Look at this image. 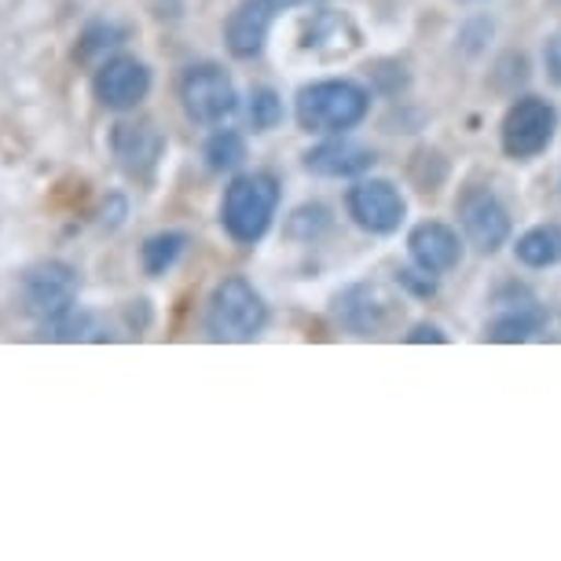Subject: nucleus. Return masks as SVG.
I'll use <instances>...</instances> for the list:
<instances>
[{
    "label": "nucleus",
    "mask_w": 561,
    "mask_h": 561,
    "mask_svg": "<svg viewBox=\"0 0 561 561\" xmlns=\"http://www.w3.org/2000/svg\"><path fill=\"white\" fill-rule=\"evenodd\" d=\"M275 206H279V180L272 173H242L228 184L220 220L239 247H253L272 228Z\"/></svg>",
    "instance_id": "1"
},
{
    "label": "nucleus",
    "mask_w": 561,
    "mask_h": 561,
    "mask_svg": "<svg viewBox=\"0 0 561 561\" xmlns=\"http://www.w3.org/2000/svg\"><path fill=\"white\" fill-rule=\"evenodd\" d=\"M268 323V305L242 275L217 283L206 309V331L214 342H253Z\"/></svg>",
    "instance_id": "2"
},
{
    "label": "nucleus",
    "mask_w": 561,
    "mask_h": 561,
    "mask_svg": "<svg viewBox=\"0 0 561 561\" xmlns=\"http://www.w3.org/2000/svg\"><path fill=\"white\" fill-rule=\"evenodd\" d=\"M367 92L353 81H316L298 92V125L305 133H345L367 118Z\"/></svg>",
    "instance_id": "3"
},
{
    "label": "nucleus",
    "mask_w": 561,
    "mask_h": 561,
    "mask_svg": "<svg viewBox=\"0 0 561 561\" xmlns=\"http://www.w3.org/2000/svg\"><path fill=\"white\" fill-rule=\"evenodd\" d=\"M81 279L67 261H41L23 275V309L37 323H56L78 309Z\"/></svg>",
    "instance_id": "4"
},
{
    "label": "nucleus",
    "mask_w": 561,
    "mask_h": 561,
    "mask_svg": "<svg viewBox=\"0 0 561 561\" xmlns=\"http://www.w3.org/2000/svg\"><path fill=\"white\" fill-rule=\"evenodd\" d=\"M180 107L198 125H220L239 111V92L217 62H198L180 78Z\"/></svg>",
    "instance_id": "5"
},
{
    "label": "nucleus",
    "mask_w": 561,
    "mask_h": 561,
    "mask_svg": "<svg viewBox=\"0 0 561 561\" xmlns=\"http://www.w3.org/2000/svg\"><path fill=\"white\" fill-rule=\"evenodd\" d=\"M334 316L345 331L370 337V334H382L393 327V320L400 316V301L382 287V283H356V287L337 294Z\"/></svg>",
    "instance_id": "6"
},
{
    "label": "nucleus",
    "mask_w": 561,
    "mask_h": 561,
    "mask_svg": "<svg viewBox=\"0 0 561 561\" xmlns=\"http://www.w3.org/2000/svg\"><path fill=\"white\" fill-rule=\"evenodd\" d=\"M554 129H558V111L547 100L525 96L503 118V151L511 158H536L554 140Z\"/></svg>",
    "instance_id": "7"
},
{
    "label": "nucleus",
    "mask_w": 561,
    "mask_h": 561,
    "mask_svg": "<svg viewBox=\"0 0 561 561\" xmlns=\"http://www.w3.org/2000/svg\"><path fill=\"white\" fill-rule=\"evenodd\" d=\"M459 220H462L466 239L481 253H495L511 239V214H506V206L500 203V195H495L492 187H481V184L466 187L459 195Z\"/></svg>",
    "instance_id": "8"
},
{
    "label": "nucleus",
    "mask_w": 561,
    "mask_h": 561,
    "mask_svg": "<svg viewBox=\"0 0 561 561\" xmlns=\"http://www.w3.org/2000/svg\"><path fill=\"white\" fill-rule=\"evenodd\" d=\"M92 92L107 111H133L151 92V70L136 56H111L96 67Z\"/></svg>",
    "instance_id": "9"
},
{
    "label": "nucleus",
    "mask_w": 561,
    "mask_h": 561,
    "mask_svg": "<svg viewBox=\"0 0 561 561\" xmlns=\"http://www.w3.org/2000/svg\"><path fill=\"white\" fill-rule=\"evenodd\" d=\"M111 151L133 180H151L158 162H162V154H165V136L147 118L118 122L111 133Z\"/></svg>",
    "instance_id": "10"
},
{
    "label": "nucleus",
    "mask_w": 561,
    "mask_h": 561,
    "mask_svg": "<svg viewBox=\"0 0 561 561\" xmlns=\"http://www.w3.org/2000/svg\"><path fill=\"white\" fill-rule=\"evenodd\" d=\"M348 214L370 236H393L404 220V198L389 180H359L348 192Z\"/></svg>",
    "instance_id": "11"
},
{
    "label": "nucleus",
    "mask_w": 561,
    "mask_h": 561,
    "mask_svg": "<svg viewBox=\"0 0 561 561\" xmlns=\"http://www.w3.org/2000/svg\"><path fill=\"white\" fill-rule=\"evenodd\" d=\"M506 294H511V301H506L503 294L495 298V305H500L503 312L489 323V342H506V345L528 342V337L547 323V312L539 309V301L525 287H511Z\"/></svg>",
    "instance_id": "12"
},
{
    "label": "nucleus",
    "mask_w": 561,
    "mask_h": 561,
    "mask_svg": "<svg viewBox=\"0 0 561 561\" xmlns=\"http://www.w3.org/2000/svg\"><path fill=\"white\" fill-rule=\"evenodd\" d=\"M275 23V12L264 0H242V4L231 12L228 26H225V41L228 51L236 59H253L264 51V41H268V30Z\"/></svg>",
    "instance_id": "13"
},
{
    "label": "nucleus",
    "mask_w": 561,
    "mask_h": 561,
    "mask_svg": "<svg viewBox=\"0 0 561 561\" xmlns=\"http://www.w3.org/2000/svg\"><path fill=\"white\" fill-rule=\"evenodd\" d=\"M408 250H411V257H415L419 268H426L433 275L451 272L462 257L459 236H455L448 225H437V220H426V225H419L415 231H411Z\"/></svg>",
    "instance_id": "14"
},
{
    "label": "nucleus",
    "mask_w": 561,
    "mask_h": 561,
    "mask_svg": "<svg viewBox=\"0 0 561 561\" xmlns=\"http://www.w3.org/2000/svg\"><path fill=\"white\" fill-rule=\"evenodd\" d=\"M375 165V151L353 140H327L305 154V169L316 176H359Z\"/></svg>",
    "instance_id": "15"
},
{
    "label": "nucleus",
    "mask_w": 561,
    "mask_h": 561,
    "mask_svg": "<svg viewBox=\"0 0 561 561\" xmlns=\"http://www.w3.org/2000/svg\"><path fill=\"white\" fill-rule=\"evenodd\" d=\"M517 261L528 264V268H550V264H561V225H543L533 228L517 239Z\"/></svg>",
    "instance_id": "16"
},
{
    "label": "nucleus",
    "mask_w": 561,
    "mask_h": 561,
    "mask_svg": "<svg viewBox=\"0 0 561 561\" xmlns=\"http://www.w3.org/2000/svg\"><path fill=\"white\" fill-rule=\"evenodd\" d=\"M125 41H129V30L118 26V23H92L84 26V34L78 37V48H73V56L81 62H103L111 59L114 48H122Z\"/></svg>",
    "instance_id": "17"
},
{
    "label": "nucleus",
    "mask_w": 561,
    "mask_h": 561,
    "mask_svg": "<svg viewBox=\"0 0 561 561\" xmlns=\"http://www.w3.org/2000/svg\"><path fill=\"white\" fill-rule=\"evenodd\" d=\"M187 247L184 231H158L140 247V264L147 275H165L180 261V253Z\"/></svg>",
    "instance_id": "18"
},
{
    "label": "nucleus",
    "mask_w": 561,
    "mask_h": 561,
    "mask_svg": "<svg viewBox=\"0 0 561 561\" xmlns=\"http://www.w3.org/2000/svg\"><path fill=\"white\" fill-rule=\"evenodd\" d=\"M203 158L214 173H231V169H239L242 162H247V140L231 129H220L206 140Z\"/></svg>",
    "instance_id": "19"
},
{
    "label": "nucleus",
    "mask_w": 561,
    "mask_h": 561,
    "mask_svg": "<svg viewBox=\"0 0 561 561\" xmlns=\"http://www.w3.org/2000/svg\"><path fill=\"white\" fill-rule=\"evenodd\" d=\"M279 122H283V100L275 96V89H268V84L253 89V96H250V125H253V133H268Z\"/></svg>",
    "instance_id": "20"
},
{
    "label": "nucleus",
    "mask_w": 561,
    "mask_h": 561,
    "mask_svg": "<svg viewBox=\"0 0 561 561\" xmlns=\"http://www.w3.org/2000/svg\"><path fill=\"white\" fill-rule=\"evenodd\" d=\"M45 337H51V342H84V337H103L92 331V316L89 312H67L59 316L56 323H45Z\"/></svg>",
    "instance_id": "21"
},
{
    "label": "nucleus",
    "mask_w": 561,
    "mask_h": 561,
    "mask_svg": "<svg viewBox=\"0 0 561 561\" xmlns=\"http://www.w3.org/2000/svg\"><path fill=\"white\" fill-rule=\"evenodd\" d=\"M327 225H331V217H327L323 206H301L298 214L290 217V236L312 239V236H320Z\"/></svg>",
    "instance_id": "22"
},
{
    "label": "nucleus",
    "mask_w": 561,
    "mask_h": 561,
    "mask_svg": "<svg viewBox=\"0 0 561 561\" xmlns=\"http://www.w3.org/2000/svg\"><path fill=\"white\" fill-rule=\"evenodd\" d=\"M400 287L411 290L415 298H433V294H437V275L426 272V268H419V264H415V268L400 272Z\"/></svg>",
    "instance_id": "23"
},
{
    "label": "nucleus",
    "mask_w": 561,
    "mask_h": 561,
    "mask_svg": "<svg viewBox=\"0 0 561 561\" xmlns=\"http://www.w3.org/2000/svg\"><path fill=\"white\" fill-rule=\"evenodd\" d=\"M543 62H547L550 81L561 84V34L547 41V48H543Z\"/></svg>",
    "instance_id": "24"
},
{
    "label": "nucleus",
    "mask_w": 561,
    "mask_h": 561,
    "mask_svg": "<svg viewBox=\"0 0 561 561\" xmlns=\"http://www.w3.org/2000/svg\"><path fill=\"white\" fill-rule=\"evenodd\" d=\"M408 342H411V345H426V342L444 345V342H448V334H444L440 327H433V323H419L415 331L408 334Z\"/></svg>",
    "instance_id": "25"
},
{
    "label": "nucleus",
    "mask_w": 561,
    "mask_h": 561,
    "mask_svg": "<svg viewBox=\"0 0 561 561\" xmlns=\"http://www.w3.org/2000/svg\"><path fill=\"white\" fill-rule=\"evenodd\" d=\"M264 4H268L272 12L279 15V12H287V8H298V4H316V0H264Z\"/></svg>",
    "instance_id": "26"
}]
</instances>
